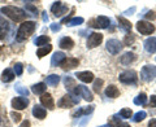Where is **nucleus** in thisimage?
<instances>
[{
    "label": "nucleus",
    "mask_w": 156,
    "mask_h": 127,
    "mask_svg": "<svg viewBox=\"0 0 156 127\" xmlns=\"http://www.w3.org/2000/svg\"><path fill=\"white\" fill-rule=\"evenodd\" d=\"M99 127H111L109 125H104V126H99Z\"/></svg>",
    "instance_id": "46"
},
{
    "label": "nucleus",
    "mask_w": 156,
    "mask_h": 127,
    "mask_svg": "<svg viewBox=\"0 0 156 127\" xmlns=\"http://www.w3.org/2000/svg\"><path fill=\"white\" fill-rule=\"evenodd\" d=\"M109 23H111V19L105 16H99L90 21V25L96 29H107L109 26Z\"/></svg>",
    "instance_id": "7"
},
{
    "label": "nucleus",
    "mask_w": 156,
    "mask_h": 127,
    "mask_svg": "<svg viewBox=\"0 0 156 127\" xmlns=\"http://www.w3.org/2000/svg\"><path fill=\"white\" fill-rule=\"evenodd\" d=\"M80 102V99L77 96H73V95H65L64 97H61V100L57 102V105L60 108H72L73 105H76Z\"/></svg>",
    "instance_id": "6"
},
{
    "label": "nucleus",
    "mask_w": 156,
    "mask_h": 127,
    "mask_svg": "<svg viewBox=\"0 0 156 127\" xmlns=\"http://www.w3.org/2000/svg\"><path fill=\"white\" fill-rule=\"evenodd\" d=\"M51 51H52V46L47 44V46H44V47H41V48H39V50L37 51V56H38L39 58H43L44 56H47Z\"/></svg>",
    "instance_id": "27"
},
{
    "label": "nucleus",
    "mask_w": 156,
    "mask_h": 127,
    "mask_svg": "<svg viewBox=\"0 0 156 127\" xmlns=\"http://www.w3.org/2000/svg\"><path fill=\"white\" fill-rule=\"evenodd\" d=\"M143 47L148 53H155L156 52V38L155 36L147 38L143 43Z\"/></svg>",
    "instance_id": "12"
},
{
    "label": "nucleus",
    "mask_w": 156,
    "mask_h": 127,
    "mask_svg": "<svg viewBox=\"0 0 156 127\" xmlns=\"http://www.w3.org/2000/svg\"><path fill=\"white\" fill-rule=\"evenodd\" d=\"M11 117H12L13 122H20V121H21V118H22L21 114H20V113H16V112H12V113H11Z\"/></svg>",
    "instance_id": "39"
},
{
    "label": "nucleus",
    "mask_w": 156,
    "mask_h": 127,
    "mask_svg": "<svg viewBox=\"0 0 156 127\" xmlns=\"http://www.w3.org/2000/svg\"><path fill=\"white\" fill-rule=\"evenodd\" d=\"M119 79L124 84H135L136 79H138V75H136V71L134 70H126L124 73H121Z\"/></svg>",
    "instance_id": "4"
},
{
    "label": "nucleus",
    "mask_w": 156,
    "mask_h": 127,
    "mask_svg": "<svg viewBox=\"0 0 156 127\" xmlns=\"http://www.w3.org/2000/svg\"><path fill=\"white\" fill-rule=\"evenodd\" d=\"M78 63H80V61L77 60V58H74V57H68V58H65V61L61 63V67L64 70H70V69H74L76 66H78Z\"/></svg>",
    "instance_id": "13"
},
{
    "label": "nucleus",
    "mask_w": 156,
    "mask_h": 127,
    "mask_svg": "<svg viewBox=\"0 0 156 127\" xmlns=\"http://www.w3.org/2000/svg\"><path fill=\"white\" fill-rule=\"evenodd\" d=\"M122 43L120 40H117V39H109L108 42H107V51H108L111 55H117V53H120V51L122 50Z\"/></svg>",
    "instance_id": "8"
},
{
    "label": "nucleus",
    "mask_w": 156,
    "mask_h": 127,
    "mask_svg": "<svg viewBox=\"0 0 156 127\" xmlns=\"http://www.w3.org/2000/svg\"><path fill=\"white\" fill-rule=\"evenodd\" d=\"M64 84H65L66 90L69 91L70 94H73V91H74V88L77 87L74 79H73V78H70V77H65V78H64Z\"/></svg>",
    "instance_id": "26"
},
{
    "label": "nucleus",
    "mask_w": 156,
    "mask_h": 127,
    "mask_svg": "<svg viewBox=\"0 0 156 127\" xmlns=\"http://www.w3.org/2000/svg\"><path fill=\"white\" fill-rule=\"evenodd\" d=\"M9 33V22L5 21V18L0 16V39H5V36Z\"/></svg>",
    "instance_id": "15"
},
{
    "label": "nucleus",
    "mask_w": 156,
    "mask_h": 127,
    "mask_svg": "<svg viewBox=\"0 0 156 127\" xmlns=\"http://www.w3.org/2000/svg\"><path fill=\"white\" fill-rule=\"evenodd\" d=\"M134 40H135V38H134V35L133 34H128V35L125 36V39H124V44L125 46H130V44H133L134 43Z\"/></svg>",
    "instance_id": "35"
},
{
    "label": "nucleus",
    "mask_w": 156,
    "mask_h": 127,
    "mask_svg": "<svg viewBox=\"0 0 156 127\" xmlns=\"http://www.w3.org/2000/svg\"><path fill=\"white\" fill-rule=\"evenodd\" d=\"M30 126H31V123H30V121H27V119H26V121H23V122H22V123H21V125H20L18 127H30Z\"/></svg>",
    "instance_id": "42"
},
{
    "label": "nucleus",
    "mask_w": 156,
    "mask_h": 127,
    "mask_svg": "<svg viewBox=\"0 0 156 127\" xmlns=\"http://www.w3.org/2000/svg\"><path fill=\"white\" fill-rule=\"evenodd\" d=\"M136 30L142 35H151L155 33V26L147 21H138L136 22Z\"/></svg>",
    "instance_id": "5"
},
{
    "label": "nucleus",
    "mask_w": 156,
    "mask_h": 127,
    "mask_svg": "<svg viewBox=\"0 0 156 127\" xmlns=\"http://www.w3.org/2000/svg\"><path fill=\"white\" fill-rule=\"evenodd\" d=\"M14 90H16L17 92L20 95H22V96H29V94H30V92H29V90L26 88V87H23L21 83H16V86H14Z\"/></svg>",
    "instance_id": "30"
},
{
    "label": "nucleus",
    "mask_w": 156,
    "mask_h": 127,
    "mask_svg": "<svg viewBox=\"0 0 156 127\" xmlns=\"http://www.w3.org/2000/svg\"><path fill=\"white\" fill-rule=\"evenodd\" d=\"M131 115H133V112H131L130 108H124V109L120 110V117H121V118L128 119V118H130Z\"/></svg>",
    "instance_id": "32"
},
{
    "label": "nucleus",
    "mask_w": 156,
    "mask_h": 127,
    "mask_svg": "<svg viewBox=\"0 0 156 127\" xmlns=\"http://www.w3.org/2000/svg\"><path fill=\"white\" fill-rule=\"evenodd\" d=\"M117 127H130L128 123H120L119 126H117Z\"/></svg>",
    "instance_id": "44"
},
{
    "label": "nucleus",
    "mask_w": 156,
    "mask_h": 127,
    "mask_svg": "<svg viewBox=\"0 0 156 127\" xmlns=\"http://www.w3.org/2000/svg\"><path fill=\"white\" fill-rule=\"evenodd\" d=\"M83 23V18L82 17H74V18H70L68 21V26H77V25H81Z\"/></svg>",
    "instance_id": "33"
},
{
    "label": "nucleus",
    "mask_w": 156,
    "mask_h": 127,
    "mask_svg": "<svg viewBox=\"0 0 156 127\" xmlns=\"http://www.w3.org/2000/svg\"><path fill=\"white\" fill-rule=\"evenodd\" d=\"M29 105V100L26 97H14L12 100V108L16 110H23Z\"/></svg>",
    "instance_id": "11"
},
{
    "label": "nucleus",
    "mask_w": 156,
    "mask_h": 127,
    "mask_svg": "<svg viewBox=\"0 0 156 127\" xmlns=\"http://www.w3.org/2000/svg\"><path fill=\"white\" fill-rule=\"evenodd\" d=\"M119 95H120V91L115 84H111V86L107 87V90H105V96L107 97L116 99V97H119Z\"/></svg>",
    "instance_id": "22"
},
{
    "label": "nucleus",
    "mask_w": 156,
    "mask_h": 127,
    "mask_svg": "<svg viewBox=\"0 0 156 127\" xmlns=\"http://www.w3.org/2000/svg\"><path fill=\"white\" fill-rule=\"evenodd\" d=\"M0 12L3 14H5L7 17H9L14 22H21L26 18L27 14L25 13V11L21 8H17V7H13V5H7V7H3L0 9Z\"/></svg>",
    "instance_id": "1"
},
{
    "label": "nucleus",
    "mask_w": 156,
    "mask_h": 127,
    "mask_svg": "<svg viewBox=\"0 0 156 127\" xmlns=\"http://www.w3.org/2000/svg\"><path fill=\"white\" fill-rule=\"evenodd\" d=\"M46 90H47L46 83H37V84H34L31 87V91L35 95H43V94H46Z\"/></svg>",
    "instance_id": "24"
},
{
    "label": "nucleus",
    "mask_w": 156,
    "mask_h": 127,
    "mask_svg": "<svg viewBox=\"0 0 156 127\" xmlns=\"http://www.w3.org/2000/svg\"><path fill=\"white\" fill-rule=\"evenodd\" d=\"M51 12L55 14L56 17H61L62 14H65L68 12V7L62 2H55L51 7Z\"/></svg>",
    "instance_id": "10"
},
{
    "label": "nucleus",
    "mask_w": 156,
    "mask_h": 127,
    "mask_svg": "<svg viewBox=\"0 0 156 127\" xmlns=\"http://www.w3.org/2000/svg\"><path fill=\"white\" fill-rule=\"evenodd\" d=\"M58 46H60V48H62V50H72L73 46H74V42H73L72 38L64 36L60 42H58Z\"/></svg>",
    "instance_id": "21"
},
{
    "label": "nucleus",
    "mask_w": 156,
    "mask_h": 127,
    "mask_svg": "<svg viewBox=\"0 0 156 127\" xmlns=\"http://www.w3.org/2000/svg\"><path fill=\"white\" fill-rule=\"evenodd\" d=\"M33 115L38 119H44L46 115H47V110L41 105H35L33 108Z\"/></svg>",
    "instance_id": "19"
},
{
    "label": "nucleus",
    "mask_w": 156,
    "mask_h": 127,
    "mask_svg": "<svg viewBox=\"0 0 156 127\" xmlns=\"http://www.w3.org/2000/svg\"><path fill=\"white\" fill-rule=\"evenodd\" d=\"M35 29H37V22H34V21H26V22H23L21 26L18 27V31H17V42H23V40H26V39L31 35V34L35 31Z\"/></svg>",
    "instance_id": "2"
},
{
    "label": "nucleus",
    "mask_w": 156,
    "mask_h": 127,
    "mask_svg": "<svg viewBox=\"0 0 156 127\" xmlns=\"http://www.w3.org/2000/svg\"><path fill=\"white\" fill-rule=\"evenodd\" d=\"M58 82H60V75H57V74H51V75L46 77V84L51 86V87L57 86Z\"/></svg>",
    "instance_id": "25"
},
{
    "label": "nucleus",
    "mask_w": 156,
    "mask_h": 127,
    "mask_svg": "<svg viewBox=\"0 0 156 127\" xmlns=\"http://www.w3.org/2000/svg\"><path fill=\"white\" fill-rule=\"evenodd\" d=\"M150 105L154 106V108H156V95H152L150 97Z\"/></svg>",
    "instance_id": "41"
},
{
    "label": "nucleus",
    "mask_w": 156,
    "mask_h": 127,
    "mask_svg": "<svg viewBox=\"0 0 156 127\" xmlns=\"http://www.w3.org/2000/svg\"><path fill=\"white\" fill-rule=\"evenodd\" d=\"M41 102L43 106H46L48 109H51V110L55 109V102H53V99L50 94H43L41 96Z\"/></svg>",
    "instance_id": "14"
},
{
    "label": "nucleus",
    "mask_w": 156,
    "mask_h": 127,
    "mask_svg": "<svg viewBox=\"0 0 156 127\" xmlns=\"http://www.w3.org/2000/svg\"><path fill=\"white\" fill-rule=\"evenodd\" d=\"M14 73H16V75H21V74H22V73H23V66H22V63L17 62L16 65H14Z\"/></svg>",
    "instance_id": "37"
},
{
    "label": "nucleus",
    "mask_w": 156,
    "mask_h": 127,
    "mask_svg": "<svg viewBox=\"0 0 156 127\" xmlns=\"http://www.w3.org/2000/svg\"><path fill=\"white\" fill-rule=\"evenodd\" d=\"M148 127H156V119H151L148 122Z\"/></svg>",
    "instance_id": "43"
},
{
    "label": "nucleus",
    "mask_w": 156,
    "mask_h": 127,
    "mask_svg": "<svg viewBox=\"0 0 156 127\" xmlns=\"http://www.w3.org/2000/svg\"><path fill=\"white\" fill-rule=\"evenodd\" d=\"M14 77H16V74H14V71L11 70V69H5L3 73H2V82L4 83H9L12 82L14 79Z\"/></svg>",
    "instance_id": "23"
},
{
    "label": "nucleus",
    "mask_w": 156,
    "mask_h": 127,
    "mask_svg": "<svg viewBox=\"0 0 156 127\" xmlns=\"http://www.w3.org/2000/svg\"><path fill=\"white\" fill-rule=\"evenodd\" d=\"M94 112V106H85V108H81L80 110H77L74 113V117H81L82 114H91Z\"/></svg>",
    "instance_id": "28"
},
{
    "label": "nucleus",
    "mask_w": 156,
    "mask_h": 127,
    "mask_svg": "<svg viewBox=\"0 0 156 127\" xmlns=\"http://www.w3.org/2000/svg\"><path fill=\"white\" fill-rule=\"evenodd\" d=\"M135 58H136V56L134 55L133 52H126V53H124L122 56H121V63L122 65H125V66H128V65H130L131 62H134L135 61Z\"/></svg>",
    "instance_id": "20"
},
{
    "label": "nucleus",
    "mask_w": 156,
    "mask_h": 127,
    "mask_svg": "<svg viewBox=\"0 0 156 127\" xmlns=\"http://www.w3.org/2000/svg\"><path fill=\"white\" fill-rule=\"evenodd\" d=\"M51 30H52L53 33L60 31V30H61V25H60V23H51Z\"/></svg>",
    "instance_id": "40"
},
{
    "label": "nucleus",
    "mask_w": 156,
    "mask_h": 127,
    "mask_svg": "<svg viewBox=\"0 0 156 127\" xmlns=\"http://www.w3.org/2000/svg\"><path fill=\"white\" fill-rule=\"evenodd\" d=\"M103 42V35L99 33H92L90 34L89 39H87V48L91 50V48H95Z\"/></svg>",
    "instance_id": "9"
},
{
    "label": "nucleus",
    "mask_w": 156,
    "mask_h": 127,
    "mask_svg": "<svg viewBox=\"0 0 156 127\" xmlns=\"http://www.w3.org/2000/svg\"><path fill=\"white\" fill-rule=\"evenodd\" d=\"M156 78V66L155 65H144L140 70V79L144 82H151Z\"/></svg>",
    "instance_id": "3"
},
{
    "label": "nucleus",
    "mask_w": 156,
    "mask_h": 127,
    "mask_svg": "<svg viewBox=\"0 0 156 127\" xmlns=\"http://www.w3.org/2000/svg\"><path fill=\"white\" fill-rule=\"evenodd\" d=\"M146 102H147V95L146 94H139L138 96L134 99V104L135 105H146Z\"/></svg>",
    "instance_id": "29"
},
{
    "label": "nucleus",
    "mask_w": 156,
    "mask_h": 127,
    "mask_svg": "<svg viewBox=\"0 0 156 127\" xmlns=\"http://www.w3.org/2000/svg\"><path fill=\"white\" fill-rule=\"evenodd\" d=\"M117 21H119V23H120L121 30H124L125 33H128V34L131 33V23H130V21H128V19H126L125 17H122V16L117 17Z\"/></svg>",
    "instance_id": "18"
},
{
    "label": "nucleus",
    "mask_w": 156,
    "mask_h": 127,
    "mask_svg": "<svg viewBox=\"0 0 156 127\" xmlns=\"http://www.w3.org/2000/svg\"><path fill=\"white\" fill-rule=\"evenodd\" d=\"M25 7H26L27 11H30L33 13V16H38V9L35 5H33V4H26Z\"/></svg>",
    "instance_id": "38"
},
{
    "label": "nucleus",
    "mask_w": 156,
    "mask_h": 127,
    "mask_svg": "<svg viewBox=\"0 0 156 127\" xmlns=\"http://www.w3.org/2000/svg\"><path fill=\"white\" fill-rule=\"evenodd\" d=\"M48 43H50V38L46 36V35H41L39 38H37V39H35V44H37V46H39V47H41V46L44 47V46H47V44H48Z\"/></svg>",
    "instance_id": "31"
},
{
    "label": "nucleus",
    "mask_w": 156,
    "mask_h": 127,
    "mask_svg": "<svg viewBox=\"0 0 156 127\" xmlns=\"http://www.w3.org/2000/svg\"><path fill=\"white\" fill-rule=\"evenodd\" d=\"M76 77L83 83H90L94 81V74L91 71H80L76 74Z\"/></svg>",
    "instance_id": "17"
},
{
    "label": "nucleus",
    "mask_w": 156,
    "mask_h": 127,
    "mask_svg": "<svg viewBox=\"0 0 156 127\" xmlns=\"http://www.w3.org/2000/svg\"><path fill=\"white\" fill-rule=\"evenodd\" d=\"M101 86H103V79H95L94 81V91L95 92H100V90H101Z\"/></svg>",
    "instance_id": "36"
},
{
    "label": "nucleus",
    "mask_w": 156,
    "mask_h": 127,
    "mask_svg": "<svg viewBox=\"0 0 156 127\" xmlns=\"http://www.w3.org/2000/svg\"><path fill=\"white\" fill-rule=\"evenodd\" d=\"M146 16H147L148 18H150V17L152 18V17H154V12H148V14H146Z\"/></svg>",
    "instance_id": "45"
},
{
    "label": "nucleus",
    "mask_w": 156,
    "mask_h": 127,
    "mask_svg": "<svg viewBox=\"0 0 156 127\" xmlns=\"http://www.w3.org/2000/svg\"><path fill=\"white\" fill-rule=\"evenodd\" d=\"M146 117H147V113L146 112H138V113H135L134 114V117H133V121L134 122H140V121H143Z\"/></svg>",
    "instance_id": "34"
},
{
    "label": "nucleus",
    "mask_w": 156,
    "mask_h": 127,
    "mask_svg": "<svg viewBox=\"0 0 156 127\" xmlns=\"http://www.w3.org/2000/svg\"><path fill=\"white\" fill-rule=\"evenodd\" d=\"M65 53L64 52H56L55 55L52 56V60H51V65L52 66H60L62 62L65 61Z\"/></svg>",
    "instance_id": "16"
},
{
    "label": "nucleus",
    "mask_w": 156,
    "mask_h": 127,
    "mask_svg": "<svg viewBox=\"0 0 156 127\" xmlns=\"http://www.w3.org/2000/svg\"><path fill=\"white\" fill-rule=\"evenodd\" d=\"M0 125H2V117H0Z\"/></svg>",
    "instance_id": "47"
}]
</instances>
